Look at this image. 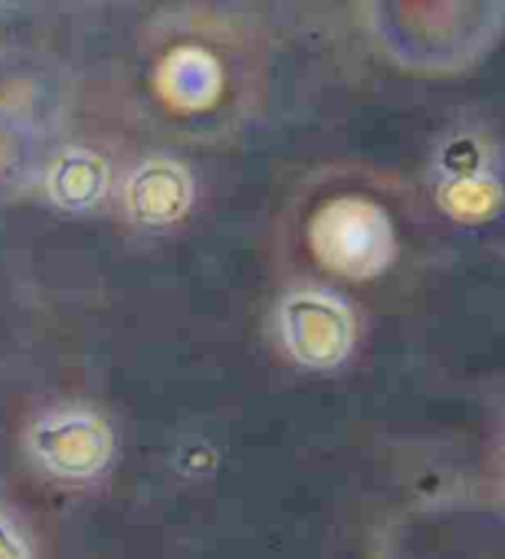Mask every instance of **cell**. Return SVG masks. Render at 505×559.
I'll return each instance as SVG.
<instances>
[{"mask_svg":"<svg viewBox=\"0 0 505 559\" xmlns=\"http://www.w3.org/2000/svg\"><path fill=\"white\" fill-rule=\"evenodd\" d=\"M310 239L320 262L345 276L383 272L395 252L392 225L385 212L361 198H341L318 212Z\"/></svg>","mask_w":505,"mask_h":559,"instance_id":"obj_1","label":"cell"},{"mask_svg":"<svg viewBox=\"0 0 505 559\" xmlns=\"http://www.w3.org/2000/svg\"><path fill=\"white\" fill-rule=\"evenodd\" d=\"M281 335L301 362L330 368L351 353L353 318L333 296L294 294L281 308Z\"/></svg>","mask_w":505,"mask_h":559,"instance_id":"obj_2","label":"cell"},{"mask_svg":"<svg viewBox=\"0 0 505 559\" xmlns=\"http://www.w3.org/2000/svg\"><path fill=\"white\" fill-rule=\"evenodd\" d=\"M136 188L153 190V195H129V205L145 222H168L180 215L190 200V182L183 170L171 163H153L139 170Z\"/></svg>","mask_w":505,"mask_h":559,"instance_id":"obj_3","label":"cell"}]
</instances>
